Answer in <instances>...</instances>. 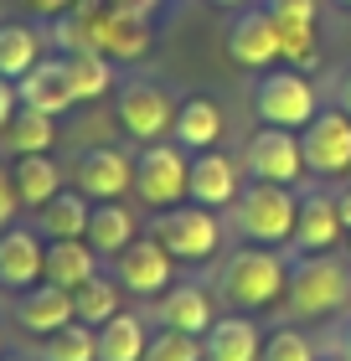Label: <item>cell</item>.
Masks as SVG:
<instances>
[{"label":"cell","mask_w":351,"mask_h":361,"mask_svg":"<svg viewBox=\"0 0 351 361\" xmlns=\"http://www.w3.org/2000/svg\"><path fill=\"white\" fill-rule=\"evenodd\" d=\"M295 320H331L351 310V269L336 253H299L290 264V284H284Z\"/></svg>","instance_id":"6da1fadb"},{"label":"cell","mask_w":351,"mask_h":361,"mask_svg":"<svg viewBox=\"0 0 351 361\" xmlns=\"http://www.w3.org/2000/svg\"><path fill=\"white\" fill-rule=\"evenodd\" d=\"M284 284H290V264H284L279 248H258V243H248V248L227 253L222 274H217V289H222V300L232 310H269L274 300H284Z\"/></svg>","instance_id":"7a4b0ae2"},{"label":"cell","mask_w":351,"mask_h":361,"mask_svg":"<svg viewBox=\"0 0 351 361\" xmlns=\"http://www.w3.org/2000/svg\"><path fill=\"white\" fill-rule=\"evenodd\" d=\"M295 212H299V191L295 186H274V180H248L232 202V227L258 243V248H279L295 238Z\"/></svg>","instance_id":"3957f363"},{"label":"cell","mask_w":351,"mask_h":361,"mask_svg":"<svg viewBox=\"0 0 351 361\" xmlns=\"http://www.w3.org/2000/svg\"><path fill=\"white\" fill-rule=\"evenodd\" d=\"M150 238L160 243L176 264H207V258L222 248V222H217L212 207L196 202H176L150 217Z\"/></svg>","instance_id":"277c9868"},{"label":"cell","mask_w":351,"mask_h":361,"mask_svg":"<svg viewBox=\"0 0 351 361\" xmlns=\"http://www.w3.org/2000/svg\"><path fill=\"white\" fill-rule=\"evenodd\" d=\"M254 114L258 124H274V129H305L321 114V98L299 68H269L254 83Z\"/></svg>","instance_id":"5b68a950"},{"label":"cell","mask_w":351,"mask_h":361,"mask_svg":"<svg viewBox=\"0 0 351 361\" xmlns=\"http://www.w3.org/2000/svg\"><path fill=\"white\" fill-rule=\"evenodd\" d=\"M186 180H191V155L176 140H150L135 150V196L150 212L176 207L186 196Z\"/></svg>","instance_id":"8992f818"},{"label":"cell","mask_w":351,"mask_h":361,"mask_svg":"<svg viewBox=\"0 0 351 361\" xmlns=\"http://www.w3.org/2000/svg\"><path fill=\"white\" fill-rule=\"evenodd\" d=\"M114 119L119 129L135 145H150V140H165L176 124V98L165 93L155 78H124L119 88H114Z\"/></svg>","instance_id":"52a82bcc"},{"label":"cell","mask_w":351,"mask_h":361,"mask_svg":"<svg viewBox=\"0 0 351 361\" xmlns=\"http://www.w3.org/2000/svg\"><path fill=\"white\" fill-rule=\"evenodd\" d=\"M243 171L248 180H274V186H299L305 176V150H299V129H274L258 124L243 145Z\"/></svg>","instance_id":"ba28073f"},{"label":"cell","mask_w":351,"mask_h":361,"mask_svg":"<svg viewBox=\"0 0 351 361\" xmlns=\"http://www.w3.org/2000/svg\"><path fill=\"white\" fill-rule=\"evenodd\" d=\"M299 150H305V171L341 180L351 171V114L346 109H321L299 129Z\"/></svg>","instance_id":"9c48e42d"},{"label":"cell","mask_w":351,"mask_h":361,"mask_svg":"<svg viewBox=\"0 0 351 361\" xmlns=\"http://www.w3.org/2000/svg\"><path fill=\"white\" fill-rule=\"evenodd\" d=\"M114 279L124 284V294H135V300H155L176 284V258L160 248L155 238H135L129 248L114 253Z\"/></svg>","instance_id":"30bf717a"},{"label":"cell","mask_w":351,"mask_h":361,"mask_svg":"<svg viewBox=\"0 0 351 361\" xmlns=\"http://www.w3.org/2000/svg\"><path fill=\"white\" fill-rule=\"evenodd\" d=\"M73 180L88 202H119V196L135 191V155L129 150H114V145H98V150H83Z\"/></svg>","instance_id":"8fae6325"},{"label":"cell","mask_w":351,"mask_h":361,"mask_svg":"<svg viewBox=\"0 0 351 361\" xmlns=\"http://www.w3.org/2000/svg\"><path fill=\"white\" fill-rule=\"evenodd\" d=\"M227 57L238 62V68L248 73H269L284 62L279 52V26H274V16L263 11V6H248L238 21L227 26Z\"/></svg>","instance_id":"7c38bea8"},{"label":"cell","mask_w":351,"mask_h":361,"mask_svg":"<svg viewBox=\"0 0 351 361\" xmlns=\"http://www.w3.org/2000/svg\"><path fill=\"white\" fill-rule=\"evenodd\" d=\"M238 191H243V160L222 155L217 145H212V150H196V155H191L186 202L222 212V207H232V202H238Z\"/></svg>","instance_id":"4fadbf2b"},{"label":"cell","mask_w":351,"mask_h":361,"mask_svg":"<svg viewBox=\"0 0 351 361\" xmlns=\"http://www.w3.org/2000/svg\"><path fill=\"white\" fill-rule=\"evenodd\" d=\"M341 212H336V191L326 186H305L299 191V212H295V253H331L341 243Z\"/></svg>","instance_id":"5bb4252c"},{"label":"cell","mask_w":351,"mask_h":361,"mask_svg":"<svg viewBox=\"0 0 351 361\" xmlns=\"http://www.w3.org/2000/svg\"><path fill=\"white\" fill-rule=\"evenodd\" d=\"M42 274H47V238L37 227L11 222L0 233V289L21 294L31 284H42Z\"/></svg>","instance_id":"9a60e30c"},{"label":"cell","mask_w":351,"mask_h":361,"mask_svg":"<svg viewBox=\"0 0 351 361\" xmlns=\"http://www.w3.org/2000/svg\"><path fill=\"white\" fill-rule=\"evenodd\" d=\"M155 320L171 325V331H186V336H207V325L217 320V305L196 279H181L165 294H155Z\"/></svg>","instance_id":"2e32d148"},{"label":"cell","mask_w":351,"mask_h":361,"mask_svg":"<svg viewBox=\"0 0 351 361\" xmlns=\"http://www.w3.org/2000/svg\"><path fill=\"white\" fill-rule=\"evenodd\" d=\"M16 98H21V109H42V114H68L78 98H73V88H68V68H62V52H52V57H42L31 73H21L16 78Z\"/></svg>","instance_id":"e0dca14e"},{"label":"cell","mask_w":351,"mask_h":361,"mask_svg":"<svg viewBox=\"0 0 351 361\" xmlns=\"http://www.w3.org/2000/svg\"><path fill=\"white\" fill-rule=\"evenodd\" d=\"M73 320V289H62V284H31L16 294V325H21L26 336H52L57 325H68Z\"/></svg>","instance_id":"ac0fdd59"},{"label":"cell","mask_w":351,"mask_h":361,"mask_svg":"<svg viewBox=\"0 0 351 361\" xmlns=\"http://www.w3.org/2000/svg\"><path fill=\"white\" fill-rule=\"evenodd\" d=\"M207 361H258L263 356V331L248 315H217L202 336Z\"/></svg>","instance_id":"d6986e66"},{"label":"cell","mask_w":351,"mask_h":361,"mask_svg":"<svg viewBox=\"0 0 351 361\" xmlns=\"http://www.w3.org/2000/svg\"><path fill=\"white\" fill-rule=\"evenodd\" d=\"M171 140H176L186 155L212 150V145L222 140V109H217L207 93L181 98V104H176V124H171Z\"/></svg>","instance_id":"ffe728a7"},{"label":"cell","mask_w":351,"mask_h":361,"mask_svg":"<svg viewBox=\"0 0 351 361\" xmlns=\"http://www.w3.org/2000/svg\"><path fill=\"white\" fill-rule=\"evenodd\" d=\"M88 217H93V202L83 191H57L52 202L37 207V233L47 243H62V238H88Z\"/></svg>","instance_id":"44dd1931"},{"label":"cell","mask_w":351,"mask_h":361,"mask_svg":"<svg viewBox=\"0 0 351 361\" xmlns=\"http://www.w3.org/2000/svg\"><path fill=\"white\" fill-rule=\"evenodd\" d=\"M62 68H68V88L78 104H93V98H104L114 88V57H104L98 47H68Z\"/></svg>","instance_id":"7402d4cb"},{"label":"cell","mask_w":351,"mask_h":361,"mask_svg":"<svg viewBox=\"0 0 351 361\" xmlns=\"http://www.w3.org/2000/svg\"><path fill=\"white\" fill-rule=\"evenodd\" d=\"M11 186H16V202H21V207H42V202H52V196L62 191V166L52 160V150H42V155H16Z\"/></svg>","instance_id":"603a6c76"},{"label":"cell","mask_w":351,"mask_h":361,"mask_svg":"<svg viewBox=\"0 0 351 361\" xmlns=\"http://www.w3.org/2000/svg\"><path fill=\"white\" fill-rule=\"evenodd\" d=\"M98 274V248L88 238H62V243H47V284H62V289H78Z\"/></svg>","instance_id":"cb8c5ba5"},{"label":"cell","mask_w":351,"mask_h":361,"mask_svg":"<svg viewBox=\"0 0 351 361\" xmlns=\"http://www.w3.org/2000/svg\"><path fill=\"white\" fill-rule=\"evenodd\" d=\"M42 47H47L42 26H31V21H0V78H11V83H16L21 73H31L47 57Z\"/></svg>","instance_id":"d4e9b609"},{"label":"cell","mask_w":351,"mask_h":361,"mask_svg":"<svg viewBox=\"0 0 351 361\" xmlns=\"http://www.w3.org/2000/svg\"><path fill=\"white\" fill-rule=\"evenodd\" d=\"M150 346V325L135 310H119L114 320L98 325V361H145Z\"/></svg>","instance_id":"484cf974"},{"label":"cell","mask_w":351,"mask_h":361,"mask_svg":"<svg viewBox=\"0 0 351 361\" xmlns=\"http://www.w3.org/2000/svg\"><path fill=\"white\" fill-rule=\"evenodd\" d=\"M140 238V222H135V212H129L124 202H93V217H88V243L98 253H119L129 248V243Z\"/></svg>","instance_id":"4316f807"},{"label":"cell","mask_w":351,"mask_h":361,"mask_svg":"<svg viewBox=\"0 0 351 361\" xmlns=\"http://www.w3.org/2000/svg\"><path fill=\"white\" fill-rule=\"evenodd\" d=\"M0 145L11 155H42L57 145V114H42V109H16V119L0 129Z\"/></svg>","instance_id":"83f0119b"},{"label":"cell","mask_w":351,"mask_h":361,"mask_svg":"<svg viewBox=\"0 0 351 361\" xmlns=\"http://www.w3.org/2000/svg\"><path fill=\"white\" fill-rule=\"evenodd\" d=\"M119 310H124V284L114 274H93L88 284L73 289V320H83V325H104Z\"/></svg>","instance_id":"f1b7e54d"},{"label":"cell","mask_w":351,"mask_h":361,"mask_svg":"<svg viewBox=\"0 0 351 361\" xmlns=\"http://www.w3.org/2000/svg\"><path fill=\"white\" fill-rule=\"evenodd\" d=\"M37 361H98V331L83 325V320L57 325L52 336H42Z\"/></svg>","instance_id":"f546056e"},{"label":"cell","mask_w":351,"mask_h":361,"mask_svg":"<svg viewBox=\"0 0 351 361\" xmlns=\"http://www.w3.org/2000/svg\"><path fill=\"white\" fill-rule=\"evenodd\" d=\"M145 361H207L202 356V336H186V331H150V346H145Z\"/></svg>","instance_id":"4dcf8cb0"},{"label":"cell","mask_w":351,"mask_h":361,"mask_svg":"<svg viewBox=\"0 0 351 361\" xmlns=\"http://www.w3.org/2000/svg\"><path fill=\"white\" fill-rule=\"evenodd\" d=\"M263 11L274 16L279 37H290V31H321V0H263Z\"/></svg>","instance_id":"1f68e13d"},{"label":"cell","mask_w":351,"mask_h":361,"mask_svg":"<svg viewBox=\"0 0 351 361\" xmlns=\"http://www.w3.org/2000/svg\"><path fill=\"white\" fill-rule=\"evenodd\" d=\"M258 361H321L310 346V336L305 331H295V325H279V331L263 341V356Z\"/></svg>","instance_id":"d6a6232c"},{"label":"cell","mask_w":351,"mask_h":361,"mask_svg":"<svg viewBox=\"0 0 351 361\" xmlns=\"http://www.w3.org/2000/svg\"><path fill=\"white\" fill-rule=\"evenodd\" d=\"M16 207H21V202H16V186H11V171H6V166H0V233H6V227L16 222Z\"/></svg>","instance_id":"836d02e7"},{"label":"cell","mask_w":351,"mask_h":361,"mask_svg":"<svg viewBox=\"0 0 351 361\" xmlns=\"http://www.w3.org/2000/svg\"><path fill=\"white\" fill-rule=\"evenodd\" d=\"M37 16H47V21H57V16H68V11H78L83 0H26Z\"/></svg>","instance_id":"e575fe53"},{"label":"cell","mask_w":351,"mask_h":361,"mask_svg":"<svg viewBox=\"0 0 351 361\" xmlns=\"http://www.w3.org/2000/svg\"><path fill=\"white\" fill-rule=\"evenodd\" d=\"M16 109H21V98H16V83H11V78H0V129L16 119Z\"/></svg>","instance_id":"d590c367"},{"label":"cell","mask_w":351,"mask_h":361,"mask_svg":"<svg viewBox=\"0 0 351 361\" xmlns=\"http://www.w3.org/2000/svg\"><path fill=\"white\" fill-rule=\"evenodd\" d=\"M336 212H341V227L351 233V180H341V186H336Z\"/></svg>","instance_id":"8d00e7d4"},{"label":"cell","mask_w":351,"mask_h":361,"mask_svg":"<svg viewBox=\"0 0 351 361\" xmlns=\"http://www.w3.org/2000/svg\"><path fill=\"white\" fill-rule=\"evenodd\" d=\"M336 109H346V114H351V68L341 73V83H336Z\"/></svg>","instance_id":"74e56055"},{"label":"cell","mask_w":351,"mask_h":361,"mask_svg":"<svg viewBox=\"0 0 351 361\" xmlns=\"http://www.w3.org/2000/svg\"><path fill=\"white\" fill-rule=\"evenodd\" d=\"M341 361H351V320H346V331H341V351H336Z\"/></svg>","instance_id":"f35d334b"},{"label":"cell","mask_w":351,"mask_h":361,"mask_svg":"<svg viewBox=\"0 0 351 361\" xmlns=\"http://www.w3.org/2000/svg\"><path fill=\"white\" fill-rule=\"evenodd\" d=\"M212 6H248V0H212Z\"/></svg>","instance_id":"ab89813d"},{"label":"cell","mask_w":351,"mask_h":361,"mask_svg":"<svg viewBox=\"0 0 351 361\" xmlns=\"http://www.w3.org/2000/svg\"><path fill=\"white\" fill-rule=\"evenodd\" d=\"M336 6H341V11H351V0H336Z\"/></svg>","instance_id":"60d3db41"},{"label":"cell","mask_w":351,"mask_h":361,"mask_svg":"<svg viewBox=\"0 0 351 361\" xmlns=\"http://www.w3.org/2000/svg\"><path fill=\"white\" fill-rule=\"evenodd\" d=\"M0 361H26V356H0Z\"/></svg>","instance_id":"b9f144b4"},{"label":"cell","mask_w":351,"mask_h":361,"mask_svg":"<svg viewBox=\"0 0 351 361\" xmlns=\"http://www.w3.org/2000/svg\"><path fill=\"white\" fill-rule=\"evenodd\" d=\"M346 253H351V233H346Z\"/></svg>","instance_id":"7bdbcfd3"},{"label":"cell","mask_w":351,"mask_h":361,"mask_svg":"<svg viewBox=\"0 0 351 361\" xmlns=\"http://www.w3.org/2000/svg\"><path fill=\"white\" fill-rule=\"evenodd\" d=\"M341 180H351V171H346V176H341Z\"/></svg>","instance_id":"ee69618b"},{"label":"cell","mask_w":351,"mask_h":361,"mask_svg":"<svg viewBox=\"0 0 351 361\" xmlns=\"http://www.w3.org/2000/svg\"><path fill=\"white\" fill-rule=\"evenodd\" d=\"M336 361H341V356H336Z\"/></svg>","instance_id":"f6af8a7d"}]
</instances>
